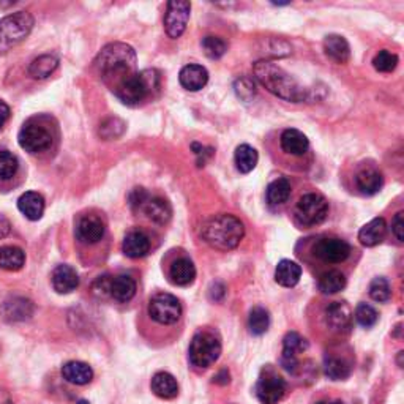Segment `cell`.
<instances>
[{
    "instance_id": "1",
    "label": "cell",
    "mask_w": 404,
    "mask_h": 404,
    "mask_svg": "<svg viewBox=\"0 0 404 404\" xmlns=\"http://www.w3.org/2000/svg\"><path fill=\"white\" fill-rule=\"evenodd\" d=\"M256 79L266 87L270 94L278 99H283L291 103H301L315 100V92L298 84V82L288 74L275 62L259 60L253 67Z\"/></svg>"
},
{
    "instance_id": "2",
    "label": "cell",
    "mask_w": 404,
    "mask_h": 404,
    "mask_svg": "<svg viewBox=\"0 0 404 404\" xmlns=\"http://www.w3.org/2000/svg\"><path fill=\"white\" fill-rule=\"evenodd\" d=\"M201 234L207 245L220 249V252H229L240 245L243 235H245V228L234 215L220 213L204 223Z\"/></svg>"
},
{
    "instance_id": "3",
    "label": "cell",
    "mask_w": 404,
    "mask_h": 404,
    "mask_svg": "<svg viewBox=\"0 0 404 404\" xmlns=\"http://www.w3.org/2000/svg\"><path fill=\"white\" fill-rule=\"evenodd\" d=\"M135 67L136 52L127 43H109L95 59V68L104 79L117 78L120 81L125 76L135 73Z\"/></svg>"
},
{
    "instance_id": "4",
    "label": "cell",
    "mask_w": 404,
    "mask_h": 404,
    "mask_svg": "<svg viewBox=\"0 0 404 404\" xmlns=\"http://www.w3.org/2000/svg\"><path fill=\"white\" fill-rule=\"evenodd\" d=\"M159 89V73L157 69H144L131 73L117 81L114 87L117 99L128 106H138Z\"/></svg>"
},
{
    "instance_id": "5",
    "label": "cell",
    "mask_w": 404,
    "mask_h": 404,
    "mask_svg": "<svg viewBox=\"0 0 404 404\" xmlns=\"http://www.w3.org/2000/svg\"><path fill=\"white\" fill-rule=\"evenodd\" d=\"M33 29L30 13L18 11L0 19V55L13 50L21 41L29 37Z\"/></svg>"
},
{
    "instance_id": "6",
    "label": "cell",
    "mask_w": 404,
    "mask_h": 404,
    "mask_svg": "<svg viewBox=\"0 0 404 404\" xmlns=\"http://www.w3.org/2000/svg\"><path fill=\"white\" fill-rule=\"evenodd\" d=\"M221 355V341L211 330H201L193 337L188 349V359L194 368L206 370L212 366Z\"/></svg>"
},
{
    "instance_id": "7",
    "label": "cell",
    "mask_w": 404,
    "mask_h": 404,
    "mask_svg": "<svg viewBox=\"0 0 404 404\" xmlns=\"http://www.w3.org/2000/svg\"><path fill=\"white\" fill-rule=\"evenodd\" d=\"M18 141L26 152L32 153V155H40V153H46L52 149L54 135L46 125L32 118V120L23 125Z\"/></svg>"
},
{
    "instance_id": "8",
    "label": "cell",
    "mask_w": 404,
    "mask_h": 404,
    "mask_svg": "<svg viewBox=\"0 0 404 404\" xmlns=\"http://www.w3.org/2000/svg\"><path fill=\"white\" fill-rule=\"evenodd\" d=\"M296 220L301 226L320 225L329 215V202L319 193H308L298 199L296 206Z\"/></svg>"
},
{
    "instance_id": "9",
    "label": "cell",
    "mask_w": 404,
    "mask_h": 404,
    "mask_svg": "<svg viewBox=\"0 0 404 404\" xmlns=\"http://www.w3.org/2000/svg\"><path fill=\"white\" fill-rule=\"evenodd\" d=\"M149 316L162 325H172L182 316V305L172 294L159 292L150 298Z\"/></svg>"
},
{
    "instance_id": "10",
    "label": "cell",
    "mask_w": 404,
    "mask_h": 404,
    "mask_svg": "<svg viewBox=\"0 0 404 404\" xmlns=\"http://www.w3.org/2000/svg\"><path fill=\"white\" fill-rule=\"evenodd\" d=\"M256 396L262 404H278L286 393V381L274 370H264L256 384Z\"/></svg>"
},
{
    "instance_id": "11",
    "label": "cell",
    "mask_w": 404,
    "mask_h": 404,
    "mask_svg": "<svg viewBox=\"0 0 404 404\" xmlns=\"http://www.w3.org/2000/svg\"><path fill=\"white\" fill-rule=\"evenodd\" d=\"M191 5L190 2H182V0H174L168 4V10L164 15V29L169 38H180L186 29L188 19H190Z\"/></svg>"
},
{
    "instance_id": "12",
    "label": "cell",
    "mask_w": 404,
    "mask_h": 404,
    "mask_svg": "<svg viewBox=\"0 0 404 404\" xmlns=\"http://www.w3.org/2000/svg\"><path fill=\"white\" fill-rule=\"evenodd\" d=\"M313 253L320 261L329 262V264H341L344 262L351 254L349 243L335 239V237H325V239H319L315 247H313Z\"/></svg>"
},
{
    "instance_id": "13",
    "label": "cell",
    "mask_w": 404,
    "mask_h": 404,
    "mask_svg": "<svg viewBox=\"0 0 404 404\" xmlns=\"http://www.w3.org/2000/svg\"><path fill=\"white\" fill-rule=\"evenodd\" d=\"M104 223L96 215H84L76 223V239L86 245L99 243L104 237Z\"/></svg>"
},
{
    "instance_id": "14",
    "label": "cell",
    "mask_w": 404,
    "mask_h": 404,
    "mask_svg": "<svg viewBox=\"0 0 404 404\" xmlns=\"http://www.w3.org/2000/svg\"><path fill=\"white\" fill-rule=\"evenodd\" d=\"M35 311L33 303L26 297H10L4 302L0 313H2L4 319L9 322H23V320L30 319Z\"/></svg>"
},
{
    "instance_id": "15",
    "label": "cell",
    "mask_w": 404,
    "mask_h": 404,
    "mask_svg": "<svg viewBox=\"0 0 404 404\" xmlns=\"http://www.w3.org/2000/svg\"><path fill=\"white\" fill-rule=\"evenodd\" d=\"M352 313L346 302H333L325 310V324L332 330L343 332L351 327Z\"/></svg>"
},
{
    "instance_id": "16",
    "label": "cell",
    "mask_w": 404,
    "mask_h": 404,
    "mask_svg": "<svg viewBox=\"0 0 404 404\" xmlns=\"http://www.w3.org/2000/svg\"><path fill=\"white\" fill-rule=\"evenodd\" d=\"M52 288L59 292V294H69V292L76 291L79 286V276L72 266L62 264L52 270L51 275Z\"/></svg>"
},
{
    "instance_id": "17",
    "label": "cell",
    "mask_w": 404,
    "mask_h": 404,
    "mask_svg": "<svg viewBox=\"0 0 404 404\" xmlns=\"http://www.w3.org/2000/svg\"><path fill=\"white\" fill-rule=\"evenodd\" d=\"M139 212H144L145 217L150 221L157 223V225H166V223L171 220L172 208L166 199L158 196H149L147 201L141 206V208H139Z\"/></svg>"
},
{
    "instance_id": "18",
    "label": "cell",
    "mask_w": 404,
    "mask_h": 404,
    "mask_svg": "<svg viewBox=\"0 0 404 404\" xmlns=\"http://www.w3.org/2000/svg\"><path fill=\"white\" fill-rule=\"evenodd\" d=\"M179 81L184 89L190 90V92H198V90L207 86L208 72L202 65L190 64L180 69Z\"/></svg>"
},
{
    "instance_id": "19",
    "label": "cell",
    "mask_w": 404,
    "mask_h": 404,
    "mask_svg": "<svg viewBox=\"0 0 404 404\" xmlns=\"http://www.w3.org/2000/svg\"><path fill=\"white\" fill-rule=\"evenodd\" d=\"M325 55L335 64H346L351 59V46L341 35H327L324 40Z\"/></svg>"
},
{
    "instance_id": "20",
    "label": "cell",
    "mask_w": 404,
    "mask_h": 404,
    "mask_svg": "<svg viewBox=\"0 0 404 404\" xmlns=\"http://www.w3.org/2000/svg\"><path fill=\"white\" fill-rule=\"evenodd\" d=\"M280 144L284 152L294 157H303L310 149L308 138H306L302 131L294 128L283 131V135L280 138Z\"/></svg>"
},
{
    "instance_id": "21",
    "label": "cell",
    "mask_w": 404,
    "mask_h": 404,
    "mask_svg": "<svg viewBox=\"0 0 404 404\" xmlns=\"http://www.w3.org/2000/svg\"><path fill=\"white\" fill-rule=\"evenodd\" d=\"M18 208L27 220L37 221L45 213V198L40 193L27 191L18 199Z\"/></svg>"
},
{
    "instance_id": "22",
    "label": "cell",
    "mask_w": 404,
    "mask_h": 404,
    "mask_svg": "<svg viewBox=\"0 0 404 404\" xmlns=\"http://www.w3.org/2000/svg\"><path fill=\"white\" fill-rule=\"evenodd\" d=\"M136 294V281L130 275H118L111 278L109 296L120 303H127Z\"/></svg>"
},
{
    "instance_id": "23",
    "label": "cell",
    "mask_w": 404,
    "mask_h": 404,
    "mask_svg": "<svg viewBox=\"0 0 404 404\" xmlns=\"http://www.w3.org/2000/svg\"><path fill=\"white\" fill-rule=\"evenodd\" d=\"M169 278L176 286H188L196 278V267L188 257H179L171 264Z\"/></svg>"
},
{
    "instance_id": "24",
    "label": "cell",
    "mask_w": 404,
    "mask_h": 404,
    "mask_svg": "<svg viewBox=\"0 0 404 404\" xmlns=\"http://www.w3.org/2000/svg\"><path fill=\"white\" fill-rule=\"evenodd\" d=\"M62 376L69 384L86 386L94 379V370L84 361H68L62 366Z\"/></svg>"
},
{
    "instance_id": "25",
    "label": "cell",
    "mask_w": 404,
    "mask_h": 404,
    "mask_svg": "<svg viewBox=\"0 0 404 404\" xmlns=\"http://www.w3.org/2000/svg\"><path fill=\"white\" fill-rule=\"evenodd\" d=\"M387 234V225L384 218H373L370 223L360 229L359 232V240L364 247H376L384 240V237Z\"/></svg>"
},
{
    "instance_id": "26",
    "label": "cell",
    "mask_w": 404,
    "mask_h": 404,
    "mask_svg": "<svg viewBox=\"0 0 404 404\" xmlns=\"http://www.w3.org/2000/svg\"><path fill=\"white\" fill-rule=\"evenodd\" d=\"M123 253L131 259L144 257L150 252V240L142 231H131L123 240Z\"/></svg>"
},
{
    "instance_id": "27",
    "label": "cell",
    "mask_w": 404,
    "mask_h": 404,
    "mask_svg": "<svg viewBox=\"0 0 404 404\" xmlns=\"http://www.w3.org/2000/svg\"><path fill=\"white\" fill-rule=\"evenodd\" d=\"M302 267L291 259H283L278 262L275 269V281L283 288H294L301 281Z\"/></svg>"
},
{
    "instance_id": "28",
    "label": "cell",
    "mask_w": 404,
    "mask_h": 404,
    "mask_svg": "<svg viewBox=\"0 0 404 404\" xmlns=\"http://www.w3.org/2000/svg\"><path fill=\"white\" fill-rule=\"evenodd\" d=\"M152 392L163 400H172L179 393V384L172 374L159 371L152 378Z\"/></svg>"
},
{
    "instance_id": "29",
    "label": "cell",
    "mask_w": 404,
    "mask_h": 404,
    "mask_svg": "<svg viewBox=\"0 0 404 404\" xmlns=\"http://www.w3.org/2000/svg\"><path fill=\"white\" fill-rule=\"evenodd\" d=\"M355 185H357L359 191L366 194V196H373L378 193L382 185H384V177L379 171L373 168L361 169L357 176H355Z\"/></svg>"
},
{
    "instance_id": "30",
    "label": "cell",
    "mask_w": 404,
    "mask_h": 404,
    "mask_svg": "<svg viewBox=\"0 0 404 404\" xmlns=\"http://www.w3.org/2000/svg\"><path fill=\"white\" fill-rule=\"evenodd\" d=\"M59 59L55 55L45 54L35 59L29 65V74L33 79H46L57 69Z\"/></svg>"
},
{
    "instance_id": "31",
    "label": "cell",
    "mask_w": 404,
    "mask_h": 404,
    "mask_svg": "<svg viewBox=\"0 0 404 404\" xmlns=\"http://www.w3.org/2000/svg\"><path fill=\"white\" fill-rule=\"evenodd\" d=\"M26 253L18 247H0V269L18 271L24 267Z\"/></svg>"
},
{
    "instance_id": "32",
    "label": "cell",
    "mask_w": 404,
    "mask_h": 404,
    "mask_svg": "<svg viewBox=\"0 0 404 404\" xmlns=\"http://www.w3.org/2000/svg\"><path fill=\"white\" fill-rule=\"evenodd\" d=\"M318 286L322 294L327 296L338 294L340 291H343L346 288V276L338 270H329L320 275Z\"/></svg>"
},
{
    "instance_id": "33",
    "label": "cell",
    "mask_w": 404,
    "mask_h": 404,
    "mask_svg": "<svg viewBox=\"0 0 404 404\" xmlns=\"http://www.w3.org/2000/svg\"><path fill=\"white\" fill-rule=\"evenodd\" d=\"M324 373L332 381H343L351 376V364L346 359L340 357H325L324 360Z\"/></svg>"
},
{
    "instance_id": "34",
    "label": "cell",
    "mask_w": 404,
    "mask_h": 404,
    "mask_svg": "<svg viewBox=\"0 0 404 404\" xmlns=\"http://www.w3.org/2000/svg\"><path fill=\"white\" fill-rule=\"evenodd\" d=\"M257 159H259V157H257V152L256 149L252 147V145L242 144L235 149L234 162H235L237 169H239L242 174L252 172L256 168Z\"/></svg>"
},
{
    "instance_id": "35",
    "label": "cell",
    "mask_w": 404,
    "mask_h": 404,
    "mask_svg": "<svg viewBox=\"0 0 404 404\" xmlns=\"http://www.w3.org/2000/svg\"><path fill=\"white\" fill-rule=\"evenodd\" d=\"M308 349V341L297 332H289L283 340V355L281 359L297 360V355Z\"/></svg>"
},
{
    "instance_id": "36",
    "label": "cell",
    "mask_w": 404,
    "mask_h": 404,
    "mask_svg": "<svg viewBox=\"0 0 404 404\" xmlns=\"http://www.w3.org/2000/svg\"><path fill=\"white\" fill-rule=\"evenodd\" d=\"M291 196V184L288 179H276L267 188V201L271 206H281Z\"/></svg>"
},
{
    "instance_id": "37",
    "label": "cell",
    "mask_w": 404,
    "mask_h": 404,
    "mask_svg": "<svg viewBox=\"0 0 404 404\" xmlns=\"http://www.w3.org/2000/svg\"><path fill=\"white\" fill-rule=\"evenodd\" d=\"M270 325V316L269 311L262 306H254V308L249 311V318H248V329L253 335H264L269 330Z\"/></svg>"
},
{
    "instance_id": "38",
    "label": "cell",
    "mask_w": 404,
    "mask_h": 404,
    "mask_svg": "<svg viewBox=\"0 0 404 404\" xmlns=\"http://www.w3.org/2000/svg\"><path fill=\"white\" fill-rule=\"evenodd\" d=\"M19 162L16 155L9 150H0V182H6L16 176Z\"/></svg>"
},
{
    "instance_id": "39",
    "label": "cell",
    "mask_w": 404,
    "mask_h": 404,
    "mask_svg": "<svg viewBox=\"0 0 404 404\" xmlns=\"http://www.w3.org/2000/svg\"><path fill=\"white\" fill-rule=\"evenodd\" d=\"M202 50H204V54L207 55L208 59L217 60L223 55L226 54L228 51V43L220 37H206L202 38Z\"/></svg>"
},
{
    "instance_id": "40",
    "label": "cell",
    "mask_w": 404,
    "mask_h": 404,
    "mask_svg": "<svg viewBox=\"0 0 404 404\" xmlns=\"http://www.w3.org/2000/svg\"><path fill=\"white\" fill-rule=\"evenodd\" d=\"M125 131V123L117 117H109L106 120L101 122L99 133L104 141H113V139L120 138Z\"/></svg>"
},
{
    "instance_id": "41",
    "label": "cell",
    "mask_w": 404,
    "mask_h": 404,
    "mask_svg": "<svg viewBox=\"0 0 404 404\" xmlns=\"http://www.w3.org/2000/svg\"><path fill=\"white\" fill-rule=\"evenodd\" d=\"M396 65H398V55L387 50L379 51L378 54H376V57L373 59V67L381 73L393 72Z\"/></svg>"
},
{
    "instance_id": "42",
    "label": "cell",
    "mask_w": 404,
    "mask_h": 404,
    "mask_svg": "<svg viewBox=\"0 0 404 404\" xmlns=\"http://www.w3.org/2000/svg\"><path fill=\"white\" fill-rule=\"evenodd\" d=\"M390 296H392V288H390V283L386 280V278L382 276L374 278L370 284V297L373 301L384 303L388 301Z\"/></svg>"
},
{
    "instance_id": "43",
    "label": "cell",
    "mask_w": 404,
    "mask_h": 404,
    "mask_svg": "<svg viewBox=\"0 0 404 404\" xmlns=\"http://www.w3.org/2000/svg\"><path fill=\"white\" fill-rule=\"evenodd\" d=\"M355 319H357V322L361 327H365V329H370V327H373L376 322H378L379 315L371 305L360 303L357 306V310H355Z\"/></svg>"
},
{
    "instance_id": "44",
    "label": "cell",
    "mask_w": 404,
    "mask_h": 404,
    "mask_svg": "<svg viewBox=\"0 0 404 404\" xmlns=\"http://www.w3.org/2000/svg\"><path fill=\"white\" fill-rule=\"evenodd\" d=\"M235 94H237V96H239V99L245 100V101L252 100L256 94V86H254L253 79L240 78L239 81L235 82Z\"/></svg>"
},
{
    "instance_id": "45",
    "label": "cell",
    "mask_w": 404,
    "mask_h": 404,
    "mask_svg": "<svg viewBox=\"0 0 404 404\" xmlns=\"http://www.w3.org/2000/svg\"><path fill=\"white\" fill-rule=\"evenodd\" d=\"M149 196H150V194L145 191L144 188H135V190L131 191V194H130V206L133 207L135 211H139L144 202L147 201Z\"/></svg>"
},
{
    "instance_id": "46",
    "label": "cell",
    "mask_w": 404,
    "mask_h": 404,
    "mask_svg": "<svg viewBox=\"0 0 404 404\" xmlns=\"http://www.w3.org/2000/svg\"><path fill=\"white\" fill-rule=\"evenodd\" d=\"M191 149L194 150V153H196V157H198V166H204L206 159H207L208 157H212V153H213L212 149L204 147V145H201V144H198V142H193V144H191Z\"/></svg>"
},
{
    "instance_id": "47",
    "label": "cell",
    "mask_w": 404,
    "mask_h": 404,
    "mask_svg": "<svg viewBox=\"0 0 404 404\" xmlns=\"http://www.w3.org/2000/svg\"><path fill=\"white\" fill-rule=\"evenodd\" d=\"M392 231L395 234L396 239H398V242H403L404 240V218H403V212H398L395 215V218L392 221Z\"/></svg>"
},
{
    "instance_id": "48",
    "label": "cell",
    "mask_w": 404,
    "mask_h": 404,
    "mask_svg": "<svg viewBox=\"0 0 404 404\" xmlns=\"http://www.w3.org/2000/svg\"><path fill=\"white\" fill-rule=\"evenodd\" d=\"M226 294V288L223 286L221 283H215L212 284V288H211V298L215 302H220L223 297H225Z\"/></svg>"
},
{
    "instance_id": "49",
    "label": "cell",
    "mask_w": 404,
    "mask_h": 404,
    "mask_svg": "<svg viewBox=\"0 0 404 404\" xmlns=\"http://www.w3.org/2000/svg\"><path fill=\"white\" fill-rule=\"evenodd\" d=\"M9 118H10V108H9V104L0 100V128L4 127V125L6 123V120H9Z\"/></svg>"
},
{
    "instance_id": "50",
    "label": "cell",
    "mask_w": 404,
    "mask_h": 404,
    "mask_svg": "<svg viewBox=\"0 0 404 404\" xmlns=\"http://www.w3.org/2000/svg\"><path fill=\"white\" fill-rule=\"evenodd\" d=\"M10 231H11L10 221L6 220L4 215H0V239H4V237L9 235Z\"/></svg>"
},
{
    "instance_id": "51",
    "label": "cell",
    "mask_w": 404,
    "mask_h": 404,
    "mask_svg": "<svg viewBox=\"0 0 404 404\" xmlns=\"http://www.w3.org/2000/svg\"><path fill=\"white\" fill-rule=\"evenodd\" d=\"M215 382L220 386H226L229 382V373L228 370H221L217 376H215Z\"/></svg>"
},
{
    "instance_id": "52",
    "label": "cell",
    "mask_w": 404,
    "mask_h": 404,
    "mask_svg": "<svg viewBox=\"0 0 404 404\" xmlns=\"http://www.w3.org/2000/svg\"><path fill=\"white\" fill-rule=\"evenodd\" d=\"M0 404H15L13 403L11 395L9 393V390H5L0 387Z\"/></svg>"
},
{
    "instance_id": "53",
    "label": "cell",
    "mask_w": 404,
    "mask_h": 404,
    "mask_svg": "<svg viewBox=\"0 0 404 404\" xmlns=\"http://www.w3.org/2000/svg\"><path fill=\"white\" fill-rule=\"evenodd\" d=\"M318 404H344L343 401H319Z\"/></svg>"
},
{
    "instance_id": "54",
    "label": "cell",
    "mask_w": 404,
    "mask_h": 404,
    "mask_svg": "<svg viewBox=\"0 0 404 404\" xmlns=\"http://www.w3.org/2000/svg\"><path fill=\"white\" fill-rule=\"evenodd\" d=\"M76 404H90V403H89L87 400H79V401H78V403H76Z\"/></svg>"
}]
</instances>
